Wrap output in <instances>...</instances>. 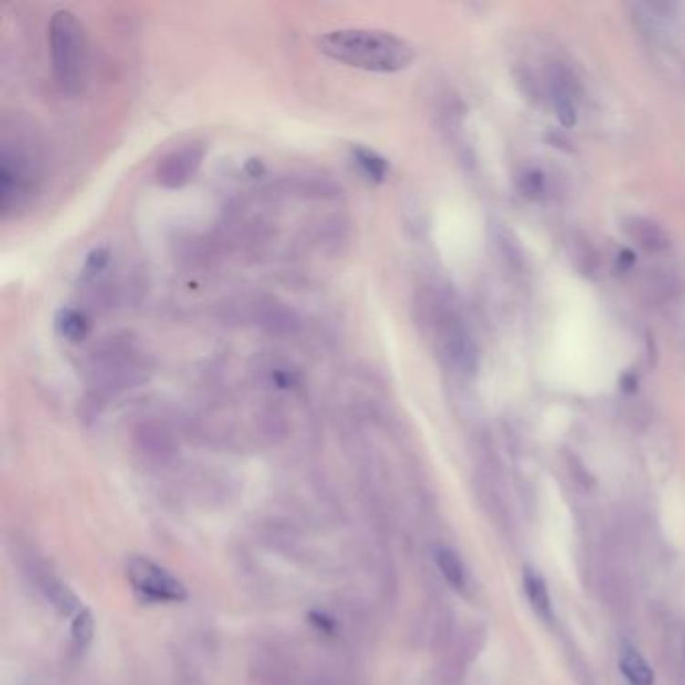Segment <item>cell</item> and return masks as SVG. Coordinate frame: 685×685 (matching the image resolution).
<instances>
[{
  "mask_svg": "<svg viewBox=\"0 0 685 685\" xmlns=\"http://www.w3.org/2000/svg\"><path fill=\"white\" fill-rule=\"evenodd\" d=\"M327 58L370 73H400L414 63V47L402 36L379 28H336L317 36Z\"/></svg>",
  "mask_w": 685,
  "mask_h": 685,
  "instance_id": "1",
  "label": "cell"
},
{
  "mask_svg": "<svg viewBox=\"0 0 685 685\" xmlns=\"http://www.w3.org/2000/svg\"><path fill=\"white\" fill-rule=\"evenodd\" d=\"M419 310L420 324L431 336L441 360L461 376H472L479 368V354L451 297L429 290L420 297Z\"/></svg>",
  "mask_w": 685,
  "mask_h": 685,
  "instance_id": "2",
  "label": "cell"
},
{
  "mask_svg": "<svg viewBox=\"0 0 685 685\" xmlns=\"http://www.w3.org/2000/svg\"><path fill=\"white\" fill-rule=\"evenodd\" d=\"M48 53L58 88L77 95L87 73V38L81 21L67 8L57 11L48 23Z\"/></svg>",
  "mask_w": 685,
  "mask_h": 685,
  "instance_id": "3",
  "label": "cell"
},
{
  "mask_svg": "<svg viewBox=\"0 0 685 685\" xmlns=\"http://www.w3.org/2000/svg\"><path fill=\"white\" fill-rule=\"evenodd\" d=\"M38 167L35 155L21 141L3 143L0 153V210L8 217L31 202L36 190Z\"/></svg>",
  "mask_w": 685,
  "mask_h": 685,
  "instance_id": "4",
  "label": "cell"
},
{
  "mask_svg": "<svg viewBox=\"0 0 685 685\" xmlns=\"http://www.w3.org/2000/svg\"><path fill=\"white\" fill-rule=\"evenodd\" d=\"M125 569L129 585L139 599L147 603H182L187 599L185 585L151 559L131 557Z\"/></svg>",
  "mask_w": 685,
  "mask_h": 685,
  "instance_id": "5",
  "label": "cell"
},
{
  "mask_svg": "<svg viewBox=\"0 0 685 685\" xmlns=\"http://www.w3.org/2000/svg\"><path fill=\"white\" fill-rule=\"evenodd\" d=\"M205 157L203 143H187L165 153L155 167V180L165 190H180L200 171Z\"/></svg>",
  "mask_w": 685,
  "mask_h": 685,
  "instance_id": "6",
  "label": "cell"
},
{
  "mask_svg": "<svg viewBox=\"0 0 685 685\" xmlns=\"http://www.w3.org/2000/svg\"><path fill=\"white\" fill-rule=\"evenodd\" d=\"M549 93L559 121L565 129L577 125V91H575V78L561 65H553L549 71Z\"/></svg>",
  "mask_w": 685,
  "mask_h": 685,
  "instance_id": "7",
  "label": "cell"
},
{
  "mask_svg": "<svg viewBox=\"0 0 685 685\" xmlns=\"http://www.w3.org/2000/svg\"><path fill=\"white\" fill-rule=\"evenodd\" d=\"M623 234L645 254H663L671 247V237L663 227L643 215H629L621 222Z\"/></svg>",
  "mask_w": 685,
  "mask_h": 685,
  "instance_id": "8",
  "label": "cell"
},
{
  "mask_svg": "<svg viewBox=\"0 0 685 685\" xmlns=\"http://www.w3.org/2000/svg\"><path fill=\"white\" fill-rule=\"evenodd\" d=\"M523 589H524V595H527V601L531 605V609L535 611V615H537V618L543 621H549L553 615V603H551L547 581H545L543 575L539 571H535L533 567H524Z\"/></svg>",
  "mask_w": 685,
  "mask_h": 685,
  "instance_id": "9",
  "label": "cell"
},
{
  "mask_svg": "<svg viewBox=\"0 0 685 685\" xmlns=\"http://www.w3.org/2000/svg\"><path fill=\"white\" fill-rule=\"evenodd\" d=\"M619 669L623 673L625 681L629 685H653L655 673L648 659L633 648V645H623L619 653Z\"/></svg>",
  "mask_w": 685,
  "mask_h": 685,
  "instance_id": "10",
  "label": "cell"
},
{
  "mask_svg": "<svg viewBox=\"0 0 685 685\" xmlns=\"http://www.w3.org/2000/svg\"><path fill=\"white\" fill-rule=\"evenodd\" d=\"M41 589L45 593L47 601L51 603L53 607L57 609V613L63 615V618H71V615L75 618V615L83 609L81 601H78L77 595L71 589H68L61 579L51 577V575H48V577H45L41 581Z\"/></svg>",
  "mask_w": 685,
  "mask_h": 685,
  "instance_id": "11",
  "label": "cell"
},
{
  "mask_svg": "<svg viewBox=\"0 0 685 685\" xmlns=\"http://www.w3.org/2000/svg\"><path fill=\"white\" fill-rule=\"evenodd\" d=\"M434 563L439 567L444 581L451 585L452 589L461 591L466 587V567L461 559V555L454 549L446 547V545H436L434 551Z\"/></svg>",
  "mask_w": 685,
  "mask_h": 685,
  "instance_id": "12",
  "label": "cell"
},
{
  "mask_svg": "<svg viewBox=\"0 0 685 685\" xmlns=\"http://www.w3.org/2000/svg\"><path fill=\"white\" fill-rule=\"evenodd\" d=\"M571 264L581 275L595 277L599 272V254L585 235H573L569 240Z\"/></svg>",
  "mask_w": 685,
  "mask_h": 685,
  "instance_id": "13",
  "label": "cell"
},
{
  "mask_svg": "<svg viewBox=\"0 0 685 685\" xmlns=\"http://www.w3.org/2000/svg\"><path fill=\"white\" fill-rule=\"evenodd\" d=\"M352 159L356 167L360 169V173L366 177V180L372 183H382L386 177H389V161L382 155H379L374 149L356 145L352 147Z\"/></svg>",
  "mask_w": 685,
  "mask_h": 685,
  "instance_id": "14",
  "label": "cell"
},
{
  "mask_svg": "<svg viewBox=\"0 0 685 685\" xmlns=\"http://www.w3.org/2000/svg\"><path fill=\"white\" fill-rule=\"evenodd\" d=\"M493 240L499 255L504 260V264L513 267V270H521L524 264V254L514 234L504 223H493Z\"/></svg>",
  "mask_w": 685,
  "mask_h": 685,
  "instance_id": "15",
  "label": "cell"
},
{
  "mask_svg": "<svg viewBox=\"0 0 685 685\" xmlns=\"http://www.w3.org/2000/svg\"><path fill=\"white\" fill-rule=\"evenodd\" d=\"M55 322H57L58 334L73 344L85 340L88 334V320L85 317V314L73 310V307H65V310L58 312Z\"/></svg>",
  "mask_w": 685,
  "mask_h": 685,
  "instance_id": "16",
  "label": "cell"
},
{
  "mask_svg": "<svg viewBox=\"0 0 685 685\" xmlns=\"http://www.w3.org/2000/svg\"><path fill=\"white\" fill-rule=\"evenodd\" d=\"M517 190L527 200L539 202L547 193V177L539 167H524L517 175Z\"/></svg>",
  "mask_w": 685,
  "mask_h": 685,
  "instance_id": "17",
  "label": "cell"
},
{
  "mask_svg": "<svg viewBox=\"0 0 685 685\" xmlns=\"http://www.w3.org/2000/svg\"><path fill=\"white\" fill-rule=\"evenodd\" d=\"M95 635V619L91 609L83 607L71 621V641L77 651H83L88 648Z\"/></svg>",
  "mask_w": 685,
  "mask_h": 685,
  "instance_id": "18",
  "label": "cell"
},
{
  "mask_svg": "<svg viewBox=\"0 0 685 685\" xmlns=\"http://www.w3.org/2000/svg\"><path fill=\"white\" fill-rule=\"evenodd\" d=\"M107 262H109L107 252H105V250H97V252H93L91 255H88V260H87V270H91V272H101Z\"/></svg>",
  "mask_w": 685,
  "mask_h": 685,
  "instance_id": "19",
  "label": "cell"
},
{
  "mask_svg": "<svg viewBox=\"0 0 685 685\" xmlns=\"http://www.w3.org/2000/svg\"><path fill=\"white\" fill-rule=\"evenodd\" d=\"M635 264V257H633V252H629V250H623L619 255H618V265H619V270H623V272H628L629 270V267Z\"/></svg>",
  "mask_w": 685,
  "mask_h": 685,
  "instance_id": "20",
  "label": "cell"
}]
</instances>
